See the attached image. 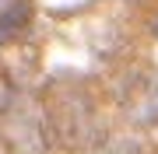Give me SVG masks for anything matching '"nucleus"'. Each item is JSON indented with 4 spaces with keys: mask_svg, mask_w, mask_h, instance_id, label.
<instances>
[{
    "mask_svg": "<svg viewBox=\"0 0 158 154\" xmlns=\"http://www.w3.org/2000/svg\"><path fill=\"white\" fill-rule=\"evenodd\" d=\"M14 102V84L0 74V112H7V105Z\"/></svg>",
    "mask_w": 158,
    "mask_h": 154,
    "instance_id": "obj_1",
    "label": "nucleus"
}]
</instances>
